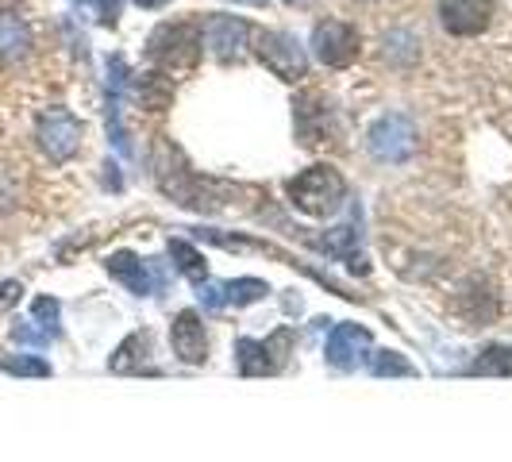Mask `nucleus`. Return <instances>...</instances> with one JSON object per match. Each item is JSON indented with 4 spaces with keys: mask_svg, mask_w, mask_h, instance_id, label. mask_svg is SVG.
I'll list each match as a JSON object with an SVG mask.
<instances>
[{
    "mask_svg": "<svg viewBox=\"0 0 512 462\" xmlns=\"http://www.w3.org/2000/svg\"><path fill=\"white\" fill-rule=\"evenodd\" d=\"M328 104L320 101V112L312 116V108H308V97L297 104V131H301V143L305 147H316V143H324L328 139Z\"/></svg>",
    "mask_w": 512,
    "mask_h": 462,
    "instance_id": "f8f14e48",
    "label": "nucleus"
},
{
    "mask_svg": "<svg viewBox=\"0 0 512 462\" xmlns=\"http://www.w3.org/2000/svg\"><path fill=\"white\" fill-rule=\"evenodd\" d=\"M0 370L24 374V378H43V374H51V366L39 359V355H0Z\"/></svg>",
    "mask_w": 512,
    "mask_h": 462,
    "instance_id": "4468645a",
    "label": "nucleus"
},
{
    "mask_svg": "<svg viewBox=\"0 0 512 462\" xmlns=\"http://www.w3.org/2000/svg\"><path fill=\"white\" fill-rule=\"evenodd\" d=\"M31 54V27L20 12H0V62H20Z\"/></svg>",
    "mask_w": 512,
    "mask_h": 462,
    "instance_id": "9d476101",
    "label": "nucleus"
},
{
    "mask_svg": "<svg viewBox=\"0 0 512 462\" xmlns=\"http://www.w3.org/2000/svg\"><path fill=\"white\" fill-rule=\"evenodd\" d=\"M370 154L378 158V162H405L412 151H416V128H412L409 116H401V112H389L382 116L374 128H370Z\"/></svg>",
    "mask_w": 512,
    "mask_h": 462,
    "instance_id": "423d86ee",
    "label": "nucleus"
},
{
    "mask_svg": "<svg viewBox=\"0 0 512 462\" xmlns=\"http://www.w3.org/2000/svg\"><path fill=\"white\" fill-rule=\"evenodd\" d=\"M416 54H420V39L412 31H389L385 35V58L389 62L409 66V62H416Z\"/></svg>",
    "mask_w": 512,
    "mask_h": 462,
    "instance_id": "ddd939ff",
    "label": "nucleus"
},
{
    "mask_svg": "<svg viewBox=\"0 0 512 462\" xmlns=\"http://www.w3.org/2000/svg\"><path fill=\"white\" fill-rule=\"evenodd\" d=\"M439 24L459 39L482 35L493 24V0H439Z\"/></svg>",
    "mask_w": 512,
    "mask_h": 462,
    "instance_id": "0eeeda50",
    "label": "nucleus"
},
{
    "mask_svg": "<svg viewBox=\"0 0 512 462\" xmlns=\"http://www.w3.org/2000/svg\"><path fill=\"white\" fill-rule=\"evenodd\" d=\"M135 93H139V104L143 108H166V104L174 101V81L162 74V70H154V74H143L139 77V85H135Z\"/></svg>",
    "mask_w": 512,
    "mask_h": 462,
    "instance_id": "9b49d317",
    "label": "nucleus"
},
{
    "mask_svg": "<svg viewBox=\"0 0 512 462\" xmlns=\"http://www.w3.org/2000/svg\"><path fill=\"white\" fill-rule=\"evenodd\" d=\"M478 370H512V351H489V359L478 362Z\"/></svg>",
    "mask_w": 512,
    "mask_h": 462,
    "instance_id": "f3484780",
    "label": "nucleus"
},
{
    "mask_svg": "<svg viewBox=\"0 0 512 462\" xmlns=\"http://www.w3.org/2000/svg\"><path fill=\"white\" fill-rule=\"evenodd\" d=\"M205 47L220 62H231V58H239L243 47H247V39H251V24L247 20H239V16H208L205 24Z\"/></svg>",
    "mask_w": 512,
    "mask_h": 462,
    "instance_id": "6e6552de",
    "label": "nucleus"
},
{
    "mask_svg": "<svg viewBox=\"0 0 512 462\" xmlns=\"http://www.w3.org/2000/svg\"><path fill=\"white\" fill-rule=\"evenodd\" d=\"M170 339H174V351L178 359L185 362H205L208 355V339H205V324L193 316V312H181L170 328Z\"/></svg>",
    "mask_w": 512,
    "mask_h": 462,
    "instance_id": "1a4fd4ad",
    "label": "nucleus"
},
{
    "mask_svg": "<svg viewBox=\"0 0 512 462\" xmlns=\"http://www.w3.org/2000/svg\"><path fill=\"white\" fill-rule=\"evenodd\" d=\"M20 293H24L20 282H0V308H12L20 301Z\"/></svg>",
    "mask_w": 512,
    "mask_h": 462,
    "instance_id": "a211bd4d",
    "label": "nucleus"
},
{
    "mask_svg": "<svg viewBox=\"0 0 512 462\" xmlns=\"http://www.w3.org/2000/svg\"><path fill=\"white\" fill-rule=\"evenodd\" d=\"M35 135H39V147L47 151L51 162H70L77 151H81V120L66 108H47L35 124Z\"/></svg>",
    "mask_w": 512,
    "mask_h": 462,
    "instance_id": "20e7f679",
    "label": "nucleus"
},
{
    "mask_svg": "<svg viewBox=\"0 0 512 462\" xmlns=\"http://www.w3.org/2000/svg\"><path fill=\"white\" fill-rule=\"evenodd\" d=\"M289 197L308 216H328V212L343 205L347 181L339 178V170H332V166H312V170L289 181Z\"/></svg>",
    "mask_w": 512,
    "mask_h": 462,
    "instance_id": "f03ea898",
    "label": "nucleus"
},
{
    "mask_svg": "<svg viewBox=\"0 0 512 462\" xmlns=\"http://www.w3.org/2000/svg\"><path fill=\"white\" fill-rule=\"evenodd\" d=\"M359 47H362L359 27L343 24V20H320L316 31H312V51H316V58L324 66H332V70L351 66L359 58Z\"/></svg>",
    "mask_w": 512,
    "mask_h": 462,
    "instance_id": "39448f33",
    "label": "nucleus"
},
{
    "mask_svg": "<svg viewBox=\"0 0 512 462\" xmlns=\"http://www.w3.org/2000/svg\"><path fill=\"white\" fill-rule=\"evenodd\" d=\"M170 251H174V255L181 258V270H185V274H193V278H201V255H197V251H189L185 243H174Z\"/></svg>",
    "mask_w": 512,
    "mask_h": 462,
    "instance_id": "dca6fc26",
    "label": "nucleus"
},
{
    "mask_svg": "<svg viewBox=\"0 0 512 462\" xmlns=\"http://www.w3.org/2000/svg\"><path fill=\"white\" fill-rule=\"evenodd\" d=\"M235 4H255L258 8V4H266V0H235Z\"/></svg>",
    "mask_w": 512,
    "mask_h": 462,
    "instance_id": "412c9836",
    "label": "nucleus"
},
{
    "mask_svg": "<svg viewBox=\"0 0 512 462\" xmlns=\"http://www.w3.org/2000/svg\"><path fill=\"white\" fill-rule=\"evenodd\" d=\"M74 4H81L85 12H93L97 24H104V27L120 24V0H74Z\"/></svg>",
    "mask_w": 512,
    "mask_h": 462,
    "instance_id": "2eb2a0df",
    "label": "nucleus"
},
{
    "mask_svg": "<svg viewBox=\"0 0 512 462\" xmlns=\"http://www.w3.org/2000/svg\"><path fill=\"white\" fill-rule=\"evenodd\" d=\"M135 4H139V8H162L166 0H135Z\"/></svg>",
    "mask_w": 512,
    "mask_h": 462,
    "instance_id": "6ab92c4d",
    "label": "nucleus"
},
{
    "mask_svg": "<svg viewBox=\"0 0 512 462\" xmlns=\"http://www.w3.org/2000/svg\"><path fill=\"white\" fill-rule=\"evenodd\" d=\"M285 4H289V8H312L316 0H285Z\"/></svg>",
    "mask_w": 512,
    "mask_h": 462,
    "instance_id": "aec40b11",
    "label": "nucleus"
},
{
    "mask_svg": "<svg viewBox=\"0 0 512 462\" xmlns=\"http://www.w3.org/2000/svg\"><path fill=\"white\" fill-rule=\"evenodd\" d=\"M201 47H205L201 24L178 20V24H162L154 31L151 43H147V58H151L162 74H185V70L197 66Z\"/></svg>",
    "mask_w": 512,
    "mask_h": 462,
    "instance_id": "f257e3e1",
    "label": "nucleus"
},
{
    "mask_svg": "<svg viewBox=\"0 0 512 462\" xmlns=\"http://www.w3.org/2000/svg\"><path fill=\"white\" fill-rule=\"evenodd\" d=\"M255 54L262 58V66L282 81H301L308 74L305 47L289 35V31H262L255 43Z\"/></svg>",
    "mask_w": 512,
    "mask_h": 462,
    "instance_id": "7ed1b4c3",
    "label": "nucleus"
}]
</instances>
